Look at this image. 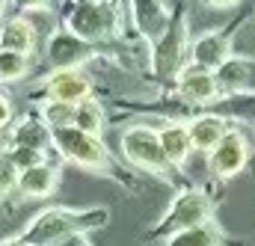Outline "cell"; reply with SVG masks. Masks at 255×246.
Returning <instances> with one entry per match:
<instances>
[{
  "instance_id": "1",
  "label": "cell",
  "mask_w": 255,
  "mask_h": 246,
  "mask_svg": "<svg viewBox=\"0 0 255 246\" xmlns=\"http://www.w3.org/2000/svg\"><path fill=\"white\" fill-rule=\"evenodd\" d=\"M110 211L107 208H86V211H74V208H48L42 214H36L24 232L18 235L21 241L30 246H60L74 235H86L95 232L101 226H107Z\"/></svg>"
},
{
  "instance_id": "2",
  "label": "cell",
  "mask_w": 255,
  "mask_h": 246,
  "mask_svg": "<svg viewBox=\"0 0 255 246\" xmlns=\"http://www.w3.org/2000/svg\"><path fill=\"white\" fill-rule=\"evenodd\" d=\"M190 45H187V12H175L166 33L157 39L151 51V71L160 83H178L181 71L187 68Z\"/></svg>"
},
{
  "instance_id": "3",
  "label": "cell",
  "mask_w": 255,
  "mask_h": 246,
  "mask_svg": "<svg viewBox=\"0 0 255 246\" xmlns=\"http://www.w3.org/2000/svg\"><path fill=\"white\" fill-rule=\"evenodd\" d=\"M119 30V6L113 0H86L77 3L68 18V33L83 39L86 45L113 39Z\"/></svg>"
},
{
  "instance_id": "4",
  "label": "cell",
  "mask_w": 255,
  "mask_h": 246,
  "mask_svg": "<svg viewBox=\"0 0 255 246\" xmlns=\"http://www.w3.org/2000/svg\"><path fill=\"white\" fill-rule=\"evenodd\" d=\"M211 214H214V205H211L208 193H202V190H184L169 205L163 223L154 229V238H175L181 232L211 226Z\"/></svg>"
},
{
  "instance_id": "5",
  "label": "cell",
  "mask_w": 255,
  "mask_h": 246,
  "mask_svg": "<svg viewBox=\"0 0 255 246\" xmlns=\"http://www.w3.org/2000/svg\"><path fill=\"white\" fill-rule=\"evenodd\" d=\"M122 151H125L128 163H133L136 169H145L160 178L169 172V160L163 154L160 136L148 124H130L122 130Z\"/></svg>"
},
{
  "instance_id": "6",
  "label": "cell",
  "mask_w": 255,
  "mask_h": 246,
  "mask_svg": "<svg viewBox=\"0 0 255 246\" xmlns=\"http://www.w3.org/2000/svg\"><path fill=\"white\" fill-rule=\"evenodd\" d=\"M54 148L65 160H71L77 166H86V169H95V172H107V166H110V154H107L104 142L98 136H89V133L77 130V127L54 130Z\"/></svg>"
},
{
  "instance_id": "7",
  "label": "cell",
  "mask_w": 255,
  "mask_h": 246,
  "mask_svg": "<svg viewBox=\"0 0 255 246\" xmlns=\"http://www.w3.org/2000/svg\"><path fill=\"white\" fill-rule=\"evenodd\" d=\"M253 151H250V142L241 130H229L226 139L208 154V166L217 178H235L238 172H244V166L250 163Z\"/></svg>"
},
{
  "instance_id": "8",
  "label": "cell",
  "mask_w": 255,
  "mask_h": 246,
  "mask_svg": "<svg viewBox=\"0 0 255 246\" xmlns=\"http://www.w3.org/2000/svg\"><path fill=\"white\" fill-rule=\"evenodd\" d=\"M175 89H178V95H181L187 104H199V107H214L217 98H220V92H223V89H220V80H217V71L202 68V65H196V62H190V65L181 71Z\"/></svg>"
},
{
  "instance_id": "9",
  "label": "cell",
  "mask_w": 255,
  "mask_h": 246,
  "mask_svg": "<svg viewBox=\"0 0 255 246\" xmlns=\"http://www.w3.org/2000/svg\"><path fill=\"white\" fill-rule=\"evenodd\" d=\"M45 92H48V101L83 104L92 95V80L83 68H65V71H54L45 80Z\"/></svg>"
},
{
  "instance_id": "10",
  "label": "cell",
  "mask_w": 255,
  "mask_h": 246,
  "mask_svg": "<svg viewBox=\"0 0 255 246\" xmlns=\"http://www.w3.org/2000/svg\"><path fill=\"white\" fill-rule=\"evenodd\" d=\"M48 62L54 65V71H65V68H80L83 62H89L92 45H86L83 39H77L74 33H54L48 42Z\"/></svg>"
},
{
  "instance_id": "11",
  "label": "cell",
  "mask_w": 255,
  "mask_h": 246,
  "mask_svg": "<svg viewBox=\"0 0 255 246\" xmlns=\"http://www.w3.org/2000/svg\"><path fill=\"white\" fill-rule=\"evenodd\" d=\"M229 60H232V36L226 30H211L199 36L190 48V62L211 71H220Z\"/></svg>"
},
{
  "instance_id": "12",
  "label": "cell",
  "mask_w": 255,
  "mask_h": 246,
  "mask_svg": "<svg viewBox=\"0 0 255 246\" xmlns=\"http://www.w3.org/2000/svg\"><path fill=\"white\" fill-rule=\"evenodd\" d=\"M187 130H190L193 148L211 154V151L226 139V133H229L232 127H229V119H223L220 113H202V116H193L190 119Z\"/></svg>"
},
{
  "instance_id": "13",
  "label": "cell",
  "mask_w": 255,
  "mask_h": 246,
  "mask_svg": "<svg viewBox=\"0 0 255 246\" xmlns=\"http://www.w3.org/2000/svg\"><path fill=\"white\" fill-rule=\"evenodd\" d=\"M220 89L232 95H255V60H229L217 71Z\"/></svg>"
},
{
  "instance_id": "14",
  "label": "cell",
  "mask_w": 255,
  "mask_h": 246,
  "mask_svg": "<svg viewBox=\"0 0 255 246\" xmlns=\"http://www.w3.org/2000/svg\"><path fill=\"white\" fill-rule=\"evenodd\" d=\"M157 136H160V145H163V154H166L169 166H184L187 157H190V151H193L187 124L169 122V124H163V127L157 130Z\"/></svg>"
},
{
  "instance_id": "15",
  "label": "cell",
  "mask_w": 255,
  "mask_h": 246,
  "mask_svg": "<svg viewBox=\"0 0 255 246\" xmlns=\"http://www.w3.org/2000/svg\"><path fill=\"white\" fill-rule=\"evenodd\" d=\"M57 184H60V172L51 163H39V166L21 169V178H18V190L27 199H45V196L54 193Z\"/></svg>"
},
{
  "instance_id": "16",
  "label": "cell",
  "mask_w": 255,
  "mask_h": 246,
  "mask_svg": "<svg viewBox=\"0 0 255 246\" xmlns=\"http://www.w3.org/2000/svg\"><path fill=\"white\" fill-rule=\"evenodd\" d=\"M36 45V30L27 18H12L0 30V51H12L21 57H30Z\"/></svg>"
},
{
  "instance_id": "17",
  "label": "cell",
  "mask_w": 255,
  "mask_h": 246,
  "mask_svg": "<svg viewBox=\"0 0 255 246\" xmlns=\"http://www.w3.org/2000/svg\"><path fill=\"white\" fill-rule=\"evenodd\" d=\"M133 21L148 39H160L172 21V15L160 6V0H133Z\"/></svg>"
},
{
  "instance_id": "18",
  "label": "cell",
  "mask_w": 255,
  "mask_h": 246,
  "mask_svg": "<svg viewBox=\"0 0 255 246\" xmlns=\"http://www.w3.org/2000/svg\"><path fill=\"white\" fill-rule=\"evenodd\" d=\"M12 142H15V148L48 151V148L54 145V130L42 122V119H39V122H36V119H27V122H21L12 130Z\"/></svg>"
},
{
  "instance_id": "19",
  "label": "cell",
  "mask_w": 255,
  "mask_h": 246,
  "mask_svg": "<svg viewBox=\"0 0 255 246\" xmlns=\"http://www.w3.org/2000/svg\"><path fill=\"white\" fill-rule=\"evenodd\" d=\"M104 107L98 104V101H83V104H77V116H74V127L77 130H83V133H89V136H98L101 130H104Z\"/></svg>"
},
{
  "instance_id": "20",
  "label": "cell",
  "mask_w": 255,
  "mask_h": 246,
  "mask_svg": "<svg viewBox=\"0 0 255 246\" xmlns=\"http://www.w3.org/2000/svg\"><path fill=\"white\" fill-rule=\"evenodd\" d=\"M42 122L51 130H63V127H74V116H77V104H63V101H45L39 110Z\"/></svg>"
},
{
  "instance_id": "21",
  "label": "cell",
  "mask_w": 255,
  "mask_h": 246,
  "mask_svg": "<svg viewBox=\"0 0 255 246\" xmlns=\"http://www.w3.org/2000/svg\"><path fill=\"white\" fill-rule=\"evenodd\" d=\"M166 246H223V238L214 226H202V229H190V232L169 238Z\"/></svg>"
},
{
  "instance_id": "22",
  "label": "cell",
  "mask_w": 255,
  "mask_h": 246,
  "mask_svg": "<svg viewBox=\"0 0 255 246\" xmlns=\"http://www.w3.org/2000/svg\"><path fill=\"white\" fill-rule=\"evenodd\" d=\"M30 57L12 54V51H0V83H15L27 74Z\"/></svg>"
},
{
  "instance_id": "23",
  "label": "cell",
  "mask_w": 255,
  "mask_h": 246,
  "mask_svg": "<svg viewBox=\"0 0 255 246\" xmlns=\"http://www.w3.org/2000/svg\"><path fill=\"white\" fill-rule=\"evenodd\" d=\"M21 169L15 166V160L9 154H0V196H6L12 187H18Z\"/></svg>"
},
{
  "instance_id": "24",
  "label": "cell",
  "mask_w": 255,
  "mask_h": 246,
  "mask_svg": "<svg viewBox=\"0 0 255 246\" xmlns=\"http://www.w3.org/2000/svg\"><path fill=\"white\" fill-rule=\"evenodd\" d=\"M9 157L15 160V166H18V169H30V166L45 163V151H36V148H15Z\"/></svg>"
},
{
  "instance_id": "25",
  "label": "cell",
  "mask_w": 255,
  "mask_h": 246,
  "mask_svg": "<svg viewBox=\"0 0 255 246\" xmlns=\"http://www.w3.org/2000/svg\"><path fill=\"white\" fill-rule=\"evenodd\" d=\"M12 119V104L6 101V95H0V127H6Z\"/></svg>"
},
{
  "instance_id": "26",
  "label": "cell",
  "mask_w": 255,
  "mask_h": 246,
  "mask_svg": "<svg viewBox=\"0 0 255 246\" xmlns=\"http://www.w3.org/2000/svg\"><path fill=\"white\" fill-rule=\"evenodd\" d=\"M48 0H15V6L18 9H39V6H45Z\"/></svg>"
},
{
  "instance_id": "27",
  "label": "cell",
  "mask_w": 255,
  "mask_h": 246,
  "mask_svg": "<svg viewBox=\"0 0 255 246\" xmlns=\"http://www.w3.org/2000/svg\"><path fill=\"white\" fill-rule=\"evenodd\" d=\"M60 246H92V244L86 241V235H74V238H68V241L60 244Z\"/></svg>"
},
{
  "instance_id": "28",
  "label": "cell",
  "mask_w": 255,
  "mask_h": 246,
  "mask_svg": "<svg viewBox=\"0 0 255 246\" xmlns=\"http://www.w3.org/2000/svg\"><path fill=\"white\" fill-rule=\"evenodd\" d=\"M0 246H30L27 241H21V238H9V241H3Z\"/></svg>"
},
{
  "instance_id": "29",
  "label": "cell",
  "mask_w": 255,
  "mask_h": 246,
  "mask_svg": "<svg viewBox=\"0 0 255 246\" xmlns=\"http://www.w3.org/2000/svg\"><path fill=\"white\" fill-rule=\"evenodd\" d=\"M208 6H235L238 0H205Z\"/></svg>"
},
{
  "instance_id": "30",
  "label": "cell",
  "mask_w": 255,
  "mask_h": 246,
  "mask_svg": "<svg viewBox=\"0 0 255 246\" xmlns=\"http://www.w3.org/2000/svg\"><path fill=\"white\" fill-rule=\"evenodd\" d=\"M0 9H3V0H0Z\"/></svg>"
}]
</instances>
